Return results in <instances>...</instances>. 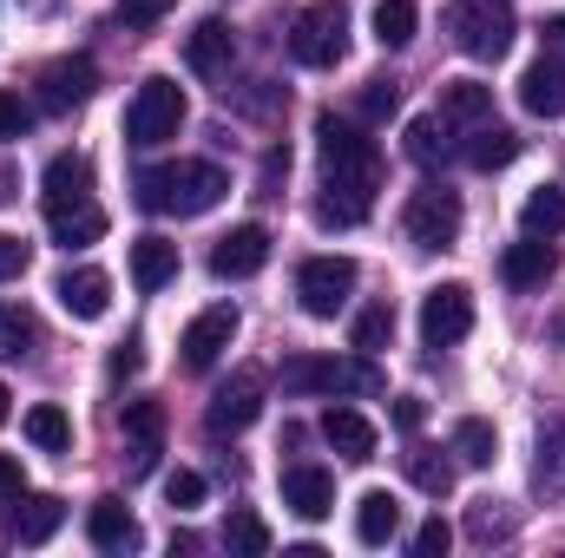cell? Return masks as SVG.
Masks as SVG:
<instances>
[{"instance_id":"6da1fadb","label":"cell","mask_w":565,"mask_h":558,"mask_svg":"<svg viewBox=\"0 0 565 558\" xmlns=\"http://www.w3.org/2000/svg\"><path fill=\"white\" fill-rule=\"evenodd\" d=\"M316 151H322V191L355 197V204H369L382 191V144L369 139L355 119L322 112L316 119Z\"/></svg>"},{"instance_id":"7a4b0ae2","label":"cell","mask_w":565,"mask_h":558,"mask_svg":"<svg viewBox=\"0 0 565 558\" xmlns=\"http://www.w3.org/2000/svg\"><path fill=\"white\" fill-rule=\"evenodd\" d=\"M224 191H231V178L211 158H178V164L139 171V204L158 217H204L224 204Z\"/></svg>"},{"instance_id":"3957f363","label":"cell","mask_w":565,"mask_h":558,"mask_svg":"<svg viewBox=\"0 0 565 558\" xmlns=\"http://www.w3.org/2000/svg\"><path fill=\"white\" fill-rule=\"evenodd\" d=\"M282 395H382V368L355 348V362L335 355H289L282 362Z\"/></svg>"},{"instance_id":"277c9868","label":"cell","mask_w":565,"mask_h":558,"mask_svg":"<svg viewBox=\"0 0 565 558\" xmlns=\"http://www.w3.org/2000/svg\"><path fill=\"white\" fill-rule=\"evenodd\" d=\"M447 33L467 60H507V46L520 33V13H513V0H454Z\"/></svg>"},{"instance_id":"5b68a950","label":"cell","mask_w":565,"mask_h":558,"mask_svg":"<svg viewBox=\"0 0 565 558\" xmlns=\"http://www.w3.org/2000/svg\"><path fill=\"white\" fill-rule=\"evenodd\" d=\"M289 53H296L302 66H335V60L349 53V7H342V0L302 7L296 26H289Z\"/></svg>"},{"instance_id":"8992f818","label":"cell","mask_w":565,"mask_h":558,"mask_svg":"<svg viewBox=\"0 0 565 558\" xmlns=\"http://www.w3.org/2000/svg\"><path fill=\"white\" fill-rule=\"evenodd\" d=\"M178 126H184V86L178 79H145L132 93V106H126V139L164 144V139H178Z\"/></svg>"},{"instance_id":"52a82bcc","label":"cell","mask_w":565,"mask_h":558,"mask_svg":"<svg viewBox=\"0 0 565 558\" xmlns=\"http://www.w3.org/2000/svg\"><path fill=\"white\" fill-rule=\"evenodd\" d=\"M460 224H467V211H460V197H454L447 184H422V191L408 197V211H402V230H408V244H422V250L460 244Z\"/></svg>"},{"instance_id":"ba28073f","label":"cell","mask_w":565,"mask_h":558,"mask_svg":"<svg viewBox=\"0 0 565 558\" xmlns=\"http://www.w3.org/2000/svg\"><path fill=\"white\" fill-rule=\"evenodd\" d=\"M349 296H355V264H349V257H309V264L296 270V302H302L316 322L342 315Z\"/></svg>"},{"instance_id":"9c48e42d","label":"cell","mask_w":565,"mask_h":558,"mask_svg":"<svg viewBox=\"0 0 565 558\" xmlns=\"http://www.w3.org/2000/svg\"><path fill=\"white\" fill-rule=\"evenodd\" d=\"M473 335V289L467 282H434L422 296V342L427 348H454Z\"/></svg>"},{"instance_id":"30bf717a","label":"cell","mask_w":565,"mask_h":558,"mask_svg":"<svg viewBox=\"0 0 565 558\" xmlns=\"http://www.w3.org/2000/svg\"><path fill=\"white\" fill-rule=\"evenodd\" d=\"M264 395H270V382H264V368H237L217 395H211V433H244L250 420L264 415Z\"/></svg>"},{"instance_id":"8fae6325","label":"cell","mask_w":565,"mask_h":558,"mask_svg":"<svg viewBox=\"0 0 565 558\" xmlns=\"http://www.w3.org/2000/svg\"><path fill=\"white\" fill-rule=\"evenodd\" d=\"M264 264H270V230H264V224H237V230H224L217 250H211V277L217 282H244V277H257Z\"/></svg>"},{"instance_id":"7c38bea8","label":"cell","mask_w":565,"mask_h":558,"mask_svg":"<svg viewBox=\"0 0 565 558\" xmlns=\"http://www.w3.org/2000/svg\"><path fill=\"white\" fill-rule=\"evenodd\" d=\"M99 93V66L86 60V53H66V60H53L46 73H40V106L46 112H73V106H86Z\"/></svg>"},{"instance_id":"4fadbf2b","label":"cell","mask_w":565,"mask_h":558,"mask_svg":"<svg viewBox=\"0 0 565 558\" xmlns=\"http://www.w3.org/2000/svg\"><path fill=\"white\" fill-rule=\"evenodd\" d=\"M282 506L296 513V519H329L335 513V473L329 466H316V460H296V466H282Z\"/></svg>"},{"instance_id":"5bb4252c","label":"cell","mask_w":565,"mask_h":558,"mask_svg":"<svg viewBox=\"0 0 565 558\" xmlns=\"http://www.w3.org/2000/svg\"><path fill=\"white\" fill-rule=\"evenodd\" d=\"M231 342H237V309H231V302H217V309H204V315L184 329V342H178V348H184V368H191V375H204V368H217V355H224Z\"/></svg>"},{"instance_id":"9a60e30c","label":"cell","mask_w":565,"mask_h":558,"mask_svg":"<svg viewBox=\"0 0 565 558\" xmlns=\"http://www.w3.org/2000/svg\"><path fill=\"white\" fill-rule=\"evenodd\" d=\"M40 197H46V211L86 204V197H93V158H86V151H60V158H46V171H40Z\"/></svg>"},{"instance_id":"2e32d148","label":"cell","mask_w":565,"mask_h":558,"mask_svg":"<svg viewBox=\"0 0 565 558\" xmlns=\"http://www.w3.org/2000/svg\"><path fill=\"white\" fill-rule=\"evenodd\" d=\"M126 473L139 480L158 466V453H164V408L158 401H126Z\"/></svg>"},{"instance_id":"e0dca14e","label":"cell","mask_w":565,"mask_h":558,"mask_svg":"<svg viewBox=\"0 0 565 558\" xmlns=\"http://www.w3.org/2000/svg\"><path fill=\"white\" fill-rule=\"evenodd\" d=\"M231 60H237V40H231L224 20H198V26L184 33V66H191L198 79H224Z\"/></svg>"},{"instance_id":"ac0fdd59","label":"cell","mask_w":565,"mask_h":558,"mask_svg":"<svg viewBox=\"0 0 565 558\" xmlns=\"http://www.w3.org/2000/svg\"><path fill=\"white\" fill-rule=\"evenodd\" d=\"M53 296H60V309L73 315V322H99L106 309H113V277L106 270H66V277L53 282Z\"/></svg>"},{"instance_id":"d6986e66","label":"cell","mask_w":565,"mask_h":558,"mask_svg":"<svg viewBox=\"0 0 565 558\" xmlns=\"http://www.w3.org/2000/svg\"><path fill=\"white\" fill-rule=\"evenodd\" d=\"M60 526H66V506H60L53 493H26V500L7 513V539H13V546H46Z\"/></svg>"},{"instance_id":"ffe728a7","label":"cell","mask_w":565,"mask_h":558,"mask_svg":"<svg viewBox=\"0 0 565 558\" xmlns=\"http://www.w3.org/2000/svg\"><path fill=\"white\" fill-rule=\"evenodd\" d=\"M520 106L533 112V119H565V66L559 60H533L526 73H520Z\"/></svg>"},{"instance_id":"44dd1931","label":"cell","mask_w":565,"mask_h":558,"mask_svg":"<svg viewBox=\"0 0 565 558\" xmlns=\"http://www.w3.org/2000/svg\"><path fill=\"white\" fill-rule=\"evenodd\" d=\"M322 440H329L342 460H355V466L375 460V420L355 415V408H335V401H329V408H322Z\"/></svg>"},{"instance_id":"7402d4cb","label":"cell","mask_w":565,"mask_h":558,"mask_svg":"<svg viewBox=\"0 0 565 558\" xmlns=\"http://www.w3.org/2000/svg\"><path fill=\"white\" fill-rule=\"evenodd\" d=\"M86 539H93L99 552H139V519L126 513V500H99V506L86 513Z\"/></svg>"},{"instance_id":"603a6c76","label":"cell","mask_w":565,"mask_h":558,"mask_svg":"<svg viewBox=\"0 0 565 558\" xmlns=\"http://www.w3.org/2000/svg\"><path fill=\"white\" fill-rule=\"evenodd\" d=\"M46 230H53V244H60V250H86V244H99V237H106V211L86 197V204L46 211Z\"/></svg>"},{"instance_id":"cb8c5ba5","label":"cell","mask_w":565,"mask_h":558,"mask_svg":"<svg viewBox=\"0 0 565 558\" xmlns=\"http://www.w3.org/2000/svg\"><path fill=\"white\" fill-rule=\"evenodd\" d=\"M395 533H402V500L382 493V486H369V493L355 500V539H362V546H388Z\"/></svg>"},{"instance_id":"d4e9b609","label":"cell","mask_w":565,"mask_h":558,"mask_svg":"<svg viewBox=\"0 0 565 558\" xmlns=\"http://www.w3.org/2000/svg\"><path fill=\"white\" fill-rule=\"evenodd\" d=\"M559 270V257L546 250V237H526V244H513L507 257H500V277L513 282V289H546Z\"/></svg>"},{"instance_id":"484cf974","label":"cell","mask_w":565,"mask_h":558,"mask_svg":"<svg viewBox=\"0 0 565 558\" xmlns=\"http://www.w3.org/2000/svg\"><path fill=\"white\" fill-rule=\"evenodd\" d=\"M440 119H447V126H487V119H493V86H480V79H447V86H440Z\"/></svg>"},{"instance_id":"4316f807","label":"cell","mask_w":565,"mask_h":558,"mask_svg":"<svg viewBox=\"0 0 565 558\" xmlns=\"http://www.w3.org/2000/svg\"><path fill=\"white\" fill-rule=\"evenodd\" d=\"M171 277H178V244H164V237H139V244H132V282H139L145 296H158Z\"/></svg>"},{"instance_id":"83f0119b","label":"cell","mask_w":565,"mask_h":558,"mask_svg":"<svg viewBox=\"0 0 565 558\" xmlns=\"http://www.w3.org/2000/svg\"><path fill=\"white\" fill-rule=\"evenodd\" d=\"M513 158H520V132L513 126H493V119L473 126V139H467V164L473 171H507Z\"/></svg>"},{"instance_id":"f1b7e54d","label":"cell","mask_w":565,"mask_h":558,"mask_svg":"<svg viewBox=\"0 0 565 558\" xmlns=\"http://www.w3.org/2000/svg\"><path fill=\"white\" fill-rule=\"evenodd\" d=\"M540 493H565V415L540 420V466H533Z\"/></svg>"},{"instance_id":"f546056e","label":"cell","mask_w":565,"mask_h":558,"mask_svg":"<svg viewBox=\"0 0 565 558\" xmlns=\"http://www.w3.org/2000/svg\"><path fill=\"white\" fill-rule=\"evenodd\" d=\"M408 158L422 164V171H434V164H447L454 158V139H447V119L440 112H427V119H408Z\"/></svg>"},{"instance_id":"4dcf8cb0","label":"cell","mask_w":565,"mask_h":558,"mask_svg":"<svg viewBox=\"0 0 565 558\" xmlns=\"http://www.w3.org/2000/svg\"><path fill=\"white\" fill-rule=\"evenodd\" d=\"M520 224H526V237H565V191L559 184H540V191L526 197Z\"/></svg>"},{"instance_id":"1f68e13d","label":"cell","mask_w":565,"mask_h":558,"mask_svg":"<svg viewBox=\"0 0 565 558\" xmlns=\"http://www.w3.org/2000/svg\"><path fill=\"white\" fill-rule=\"evenodd\" d=\"M447 453H460V466H493V460H500V433H493V420H460Z\"/></svg>"},{"instance_id":"d6a6232c","label":"cell","mask_w":565,"mask_h":558,"mask_svg":"<svg viewBox=\"0 0 565 558\" xmlns=\"http://www.w3.org/2000/svg\"><path fill=\"white\" fill-rule=\"evenodd\" d=\"M408 480H415L422 493H434V500H447V493H454V460H447L440 447H408Z\"/></svg>"},{"instance_id":"836d02e7","label":"cell","mask_w":565,"mask_h":558,"mask_svg":"<svg viewBox=\"0 0 565 558\" xmlns=\"http://www.w3.org/2000/svg\"><path fill=\"white\" fill-rule=\"evenodd\" d=\"M224 546L237 558H264L270 552V526L250 513V506H231V519H224Z\"/></svg>"},{"instance_id":"e575fe53","label":"cell","mask_w":565,"mask_h":558,"mask_svg":"<svg viewBox=\"0 0 565 558\" xmlns=\"http://www.w3.org/2000/svg\"><path fill=\"white\" fill-rule=\"evenodd\" d=\"M26 440L40 447V453H66L73 447V420H66V408H26Z\"/></svg>"},{"instance_id":"d590c367","label":"cell","mask_w":565,"mask_h":558,"mask_svg":"<svg viewBox=\"0 0 565 558\" xmlns=\"http://www.w3.org/2000/svg\"><path fill=\"white\" fill-rule=\"evenodd\" d=\"M33 342H40V322H33V309H20V302H0V362H20Z\"/></svg>"},{"instance_id":"8d00e7d4","label":"cell","mask_w":565,"mask_h":558,"mask_svg":"<svg viewBox=\"0 0 565 558\" xmlns=\"http://www.w3.org/2000/svg\"><path fill=\"white\" fill-rule=\"evenodd\" d=\"M388 342H395V309H388V302H369V309L355 315V348L375 355V348H388Z\"/></svg>"},{"instance_id":"74e56055","label":"cell","mask_w":565,"mask_h":558,"mask_svg":"<svg viewBox=\"0 0 565 558\" xmlns=\"http://www.w3.org/2000/svg\"><path fill=\"white\" fill-rule=\"evenodd\" d=\"M375 40L382 46H408L415 40V0H382L375 7Z\"/></svg>"},{"instance_id":"f35d334b","label":"cell","mask_w":565,"mask_h":558,"mask_svg":"<svg viewBox=\"0 0 565 558\" xmlns=\"http://www.w3.org/2000/svg\"><path fill=\"white\" fill-rule=\"evenodd\" d=\"M467 533H473L480 546H493V539H507V533H513V513H500V500H480V506L467 513Z\"/></svg>"},{"instance_id":"ab89813d","label":"cell","mask_w":565,"mask_h":558,"mask_svg":"<svg viewBox=\"0 0 565 558\" xmlns=\"http://www.w3.org/2000/svg\"><path fill=\"white\" fill-rule=\"evenodd\" d=\"M171 7H178V0H119L113 13H119V26H126V33H151Z\"/></svg>"},{"instance_id":"60d3db41","label":"cell","mask_w":565,"mask_h":558,"mask_svg":"<svg viewBox=\"0 0 565 558\" xmlns=\"http://www.w3.org/2000/svg\"><path fill=\"white\" fill-rule=\"evenodd\" d=\"M26 132H33V106H26L20 93H7V86H0V144L26 139Z\"/></svg>"},{"instance_id":"b9f144b4","label":"cell","mask_w":565,"mask_h":558,"mask_svg":"<svg viewBox=\"0 0 565 558\" xmlns=\"http://www.w3.org/2000/svg\"><path fill=\"white\" fill-rule=\"evenodd\" d=\"M164 506H178V513H191V506H204V480H198L191 466H178V473H164Z\"/></svg>"},{"instance_id":"7bdbcfd3","label":"cell","mask_w":565,"mask_h":558,"mask_svg":"<svg viewBox=\"0 0 565 558\" xmlns=\"http://www.w3.org/2000/svg\"><path fill=\"white\" fill-rule=\"evenodd\" d=\"M355 106H362V119H388V112L402 106V86H395V79H369Z\"/></svg>"},{"instance_id":"ee69618b","label":"cell","mask_w":565,"mask_h":558,"mask_svg":"<svg viewBox=\"0 0 565 558\" xmlns=\"http://www.w3.org/2000/svg\"><path fill=\"white\" fill-rule=\"evenodd\" d=\"M447 546H454V526H447V519L434 513V519H427L422 533H415V558H440Z\"/></svg>"},{"instance_id":"f6af8a7d","label":"cell","mask_w":565,"mask_h":558,"mask_svg":"<svg viewBox=\"0 0 565 558\" xmlns=\"http://www.w3.org/2000/svg\"><path fill=\"white\" fill-rule=\"evenodd\" d=\"M26 257H33V250H26L20 237H0V282L20 277V270H26Z\"/></svg>"},{"instance_id":"bcb514c9","label":"cell","mask_w":565,"mask_h":558,"mask_svg":"<svg viewBox=\"0 0 565 558\" xmlns=\"http://www.w3.org/2000/svg\"><path fill=\"white\" fill-rule=\"evenodd\" d=\"M540 46H546V60H559L565 66V13H553V20L540 26Z\"/></svg>"},{"instance_id":"7dc6e473","label":"cell","mask_w":565,"mask_h":558,"mask_svg":"<svg viewBox=\"0 0 565 558\" xmlns=\"http://www.w3.org/2000/svg\"><path fill=\"white\" fill-rule=\"evenodd\" d=\"M7 500H20V460L13 453H0V506Z\"/></svg>"},{"instance_id":"c3c4849f","label":"cell","mask_w":565,"mask_h":558,"mask_svg":"<svg viewBox=\"0 0 565 558\" xmlns=\"http://www.w3.org/2000/svg\"><path fill=\"white\" fill-rule=\"evenodd\" d=\"M139 342H119V355H113V375H119V382H126V375H139Z\"/></svg>"},{"instance_id":"681fc988","label":"cell","mask_w":565,"mask_h":558,"mask_svg":"<svg viewBox=\"0 0 565 558\" xmlns=\"http://www.w3.org/2000/svg\"><path fill=\"white\" fill-rule=\"evenodd\" d=\"M422 401H415V395H402V401H395V427H408V433H415V427H422Z\"/></svg>"},{"instance_id":"f907efd6","label":"cell","mask_w":565,"mask_h":558,"mask_svg":"<svg viewBox=\"0 0 565 558\" xmlns=\"http://www.w3.org/2000/svg\"><path fill=\"white\" fill-rule=\"evenodd\" d=\"M13 415V395H7V388H0V420Z\"/></svg>"},{"instance_id":"816d5d0a","label":"cell","mask_w":565,"mask_h":558,"mask_svg":"<svg viewBox=\"0 0 565 558\" xmlns=\"http://www.w3.org/2000/svg\"><path fill=\"white\" fill-rule=\"evenodd\" d=\"M553 335H559V342H565V309H559V322H553Z\"/></svg>"}]
</instances>
